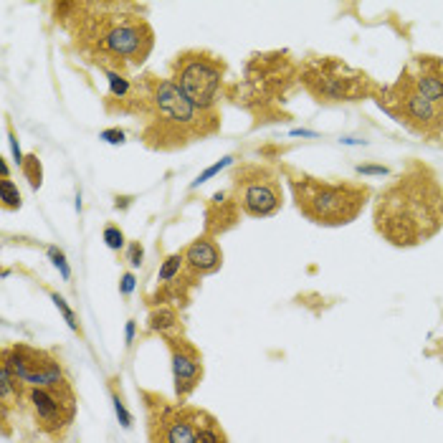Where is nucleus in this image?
I'll return each instance as SVG.
<instances>
[{
  "mask_svg": "<svg viewBox=\"0 0 443 443\" xmlns=\"http://www.w3.org/2000/svg\"><path fill=\"white\" fill-rule=\"evenodd\" d=\"M443 225V190L426 165H413L375 205V228L393 246H418Z\"/></svg>",
  "mask_w": 443,
  "mask_h": 443,
  "instance_id": "f257e3e1",
  "label": "nucleus"
},
{
  "mask_svg": "<svg viewBox=\"0 0 443 443\" xmlns=\"http://www.w3.org/2000/svg\"><path fill=\"white\" fill-rule=\"evenodd\" d=\"M97 3L99 15H84L76 31L79 46L92 59L99 61L101 71H125L127 66H139L153 51L155 36L145 18L127 13L134 10L129 3Z\"/></svg>",
  "mask_w": 443,
  "mask_h": 443,
  "instance_id": "f03ea898",
  "label": "nucleus"
},
{
  "mask_svg": "<svg viewBox=\"0 0 443 443\" xmlns=\"http://www.w3.org/2000/svg\"><path fill=\"white\" fill-rule=\"evenodd\" d=\"M147 97V127L142 137L155 150H178L192 139L218 132V112L195 106L172 79H157L153 73L142 76Z\"/></svg>",
  "mask_w": 443,
  "mask_h": 443,
  "instance_id": "7ed1b4c3",
  "label": "nucleus"
},
{
  "mask_svg": "<svg viewBox=\"0 0 443 443\" xmlns=\"http://www.w3.org/2000/svg\"><path fill=\"white\" fill-rule=\"evenodd\" d=\"M289 185L299 213L317 225H347L358 218L370 200V188L363 183H327V180L289 172Z\"/></svg>",
  "mask_w": 443,
  "mask_h": 443,
  "instance_id": "20e7f679",
  "label": "nucleus"
},
{
  "mask_svg": "<svg viewBox=\"0 0 443 443\" xmlns=\"http://www.w3.org/2000/svg\"><path fill=\"white\" fill-rule=\"evenodd\" d=\"M299 81L319 104H350L380 94L367 73L335 56H309L299 66Z\"/></svg>",
  "mask_w": 443,
  "mask_h": 443,
  "instance_id": "39448f33",
  "label": "nucleus"
},
{
  "mask_svg": "<svg viewBox=\"0 0 443 443\" xmlns=\"http://www.w3.org/2000/svg\"><path fill=\"white\" fill-rule=\"evenodd\" d=\"M172 84L200 109L216 112L225 81V61L211 51L190 48L172 61Z\"/></svg>",
  "mask_w": 443,
  "mask_h": 443,
  "instance_id": "423d86ee",
  "label": "nucleus"
},
{
  "mask_svg": "<svg viewBox=\"0 0 443 443\" xmlns=\"http://www.w3.org/2000/svg\"><path fill=\"white\" fill-rule=\"evenodd\" d=\"M233 200L251 218H269L284 205L276 172L264 165H241L233 175Z\"/></svg>",
  "mask_w": 443,
  "mask_h": 443,
  "instance_id": "0eeeda50",
  "label": "nucleus"
},
{
  "mask_svg": "<svg viewBox=\"0 0 443 443\" xmlns=\"http://www.w3.org/2000/svg\"><path fill=\"white\" fill-rule=\"evenodd\" d=\"M377 97V104L410 129L428 137L443 132V106L423 99L405 79H398V84L391 89H380Z\"/></svg>",
  "mask_w": 443,
  "mask_h": 443,
  "instance_id": "6e6552de",
  "label": "nucleus"
},
{
  "mask_svg": "<svg viewBox=\"0 0 443 443\" xmlns=\"http://www.w3.org/2000/svg\"><path fill=\"white\" fill-rule=\"evenodd\" d=\"M0 365H6L26 388H51V391L71 388L61 360L48 350H38L31 344H10L3 350Z\"/></svg>",
  "mask_w": 443,
  "mask_h": 443,
  "instance_id": "1a4fd4ad",
  "label": "nucleus"
},
{
  "mask_svg": "<svg viewBox=\"0 0 443 443\" xmlns=\"http://www.w3.org/2000/svg\"><path fill=\"white\" fill-rule=\"evenodd\" d=\"M15 405L28 410L34 430H38V436L43 438H61V433L71 426L73 413H76V400H73L71 388H66V391L26 388Z\"/></svg>",
  "mask_w": 443,
  "mask_h": 443,
  "instance_id": "9d476101",
  "label": "nucleus"
},
{
  "mask_svg": "<svg viewBox=\"0 0 443 443\" xmlns=\"http://www.w3.org/2000/svg\"><path fill=\"white\" fill-rule=\"evenodd\" d=\"M203 418L205 413L192 408H160V416L150 418V438L153 443H192Z\"/></svg>",
  "mask_w": 443,
  "mask_h": 443,
  "instance_id": "9b49d317",
  "label": "nucleus"
},
{
  "mask_svg": "<svg viewBox=\"0 0 443 443\" xmlns=\"http://www.w3.org/2000/svg\"><path fill=\"white\" fill-rule=\"evenodd\" d=\"M170 344V360H172V380H175V393L180 400H185L203 380V355L192 342L185 337L170 335L167 337Z\"/></svg>",
  "mask_w": 443,
  "mask_h": 443,
  "instance_id": "f8f14e48",
  "label": "nucleus"
},
{
  "mask_svg": "<svg viewBox=\"0 0 443 443\" xmlns=\"http://www.w3.org/2000/svg\"><path fill=\"white\" fill-rule=\"evenodd\" d=\"M423 99L443 106V59L438 56H416L410 66L400 73Z\"/></svg>",
  "mask_w": 443,
  "mask_h": 443,
  "instance_id": "ddd939ff",
  "label": "nucleus"
},
{
  "mask_svg": "<svg viewBox=\"0 0 443 443\" xmlns=\"http://www.w3.org/2000/svg\"><path fill=\"white\" fill-rule=\"evenodd\" d=\"M185 269L192 276H205V274L218 272L223 266V251L220 246L213 241V236H200L185 246Z\"/></svg>",
  "mask_w": 443,
  "mask_h": 443,
  "instance_id": "4468645a",
  "label": "nucleus"
},
{
  "mask_svg": "<svg viewBox=\"0 0 443 443\" xmlns=\"http://www.w3.org/2000/svg\"><path fill=\"white\" fill-rule=\"evenodd\" d=\"M178 311L170 309V307H157V309L150 311V319H147V330L160 332L162 337H170L172 330H178Z\"/></svg>",
  "mask_w": 443,
  "mask_h": 443,
  "instance_id": "2eb2a0df",
  "label": "nucleus"
},
{
  "mask_svg": "<svg viewBox=\"0 0 443 443\" xmlns=\"http://www.w3.org/2000/svg\"><path fill=\"white\" fill-rule=\"evenodd\" d=\"M185 269V256H183V251L180 253H170V256L162 261V266H160L157 272V284L167 286L172 284V281H178L180 272Z\"/></svg>",
  "mask_w": 443,
  "mask_h": 443,
  "instance_id": "dca6fc26",
  "label": "nucleus"
},
{
  "mask_svg": "<svg viewBox=\"0 0 443 443\" xmlns=\"http://www.w3.org/2000/svg\"><path fill=\"white\" fill-rule=\"evenodd\" d=\"M0 200H3V211H18L20 208V192L10 178H0Z\"/></svg>",
  "mask_w": 443,
  "mask_h": 443,
  "instance_id": "f3484780",
  "label": "nucleus"
},
{
  "mask_svg": "<svg viewBox=\"0 0 443 443\" xmlns=\"http://www.w3.org/2000/svg\"><path fill=\"white\" fill-rule=\"evenodd\" d=\"M20 170H23L26 180L31 183V188H34V190H38L41 183H43V167H41L38 155H28V157L23 160V165H20Z\"/></svg>",
  "mask_w": 443,
  "mask_h": 443,
  "instance_id": "a211bd4d",
  "label": "nucleus"
},
{
  "mask_svg": "<svg viewBox=\"0 0 443 443\" xmlns=\"http://www.w3.org/2000/svg\"><path fill=\"white\" fill-rule=\"evenodd\" d=\"M192 443H225V433L220 430V426L216 423L213 418H208V423L200 426L198 436H195Z\"/></svg>",
  "mask_w": 443,
  "mask_h": 443,
  "instance_id": "6ab92c4d",
  "label": "nucleus"
},
{
  "mask_svg": "<svg viewBox=\"0 0 443 443\" xmlns=\"http://www.w3.org/2000/svg\"><path fill=\"white\" fill-rule=\"evenodd\" d=\"M51 299H53V304H56V309L64 314V319H66L69 327H71L73 332H79V322H76V314H73V309L66 304V299L61 297V294H56V291H51Z\"/></svg>",
  "mask_w": 443,
  "mask_h": 443,
  "instance_id": "aec40b11",
  "label": "nucleus"
},
{
  "mask_svg": "<svg viewBox=\"0 0 443 443\" xmlns=\"http://www.w3.org/2000/svg\"><path fill=\"white\" fill-rule=\"evenodd\" d=\"M104 244L112 248V251H122L125 248V233L120 231V225H104Z\"/></svg>",
  "mask_w": 443,
  "mask_h": 443,
  "instance_id": "412c9836",
  "label": "nucleus"
},
{
  "mask_svg": "<svg viewBox=\"0 0 443 443\" xmlns=\"http://www.w3.org/2000/svg\"><path fill=\"white\" fill-rule=\"evenodd\" d=\"M48 258L53 261V266L61 272V276H64V281H69L71 279V269H69L66 264V256H64V251L61 248H56V246H48Z\"/></svg>",
  "mask_w": 443,
  "mask_h": 443,
  "instance_id": "4be33fe9",
  "label": "nucleus"
},
{
  "mask_svg": "<svg viewBox=\"0 0 443 443\" xmlns=\"http://www.w3.org/2000/svg\"><path fill=\"white\" fill-rule=\"evenodd\" d=\"M231 162H233V157H231V155H228V157H223V160H220V162H216V165H211V167H208V170L203 172V175H198V178L192 180V185H190V188L203 185L205 180H211L213 175H218V172H220V170H225V167L231 165Z\"/></svg>",
  "mask_w": 443,
  "mask_h": 443,
  "instance_id": "5701e85b",
  "label": "nucleus"
},
{
  "mask_svg": "<svg viewBox=\"0 0 443 443\" xmlns=\"http://www.w3.org/2000/svg\"><path fill=\"white\" fill-rule=\"evenodd\" d=\"M112 400H114V410H117V418H120L122 428H129V426H132V416H129V410L125 408V400H122L117 393H112Z\"/></svg>",
  "mask_w": 443,
  "mask_h": 443,
  "instance_id": "b1692460",
  "label": "nucleus"
},
{
  "mask_svg": "<svg viewBox=\"0 0 443 443\" xmlns=\"http://www.w3.org/2000/svg\"><path fill=\"white\" fill-rule=\"evenodd\" d=\"M142 256H145V251H142V246H139L137 241L127 246V261H129V264H132L134 269H137V266L142 264Z\"/></svg>",
  "mask_w": 443,
  "mask_h": 443,
  "instance_id": "393cba45",
  "label": "nucleus"
},
{
  "mask_svg": "<svg viewBox=\"0 0 443 443\" xmlns=\"http://www.w3.org/2000/svg\"><path fill=\"white\" fill-rule=\"evenodd\" d=\"M134 284H137V279H134V274H132V272H127L125 276H122V281H120V291L125 294V297H129V294H132V289H134Z\"/></svg>",
  "mask_w": 443,
  "mask_h": 443,
  "instance_id": "a878e982",
  "label": "nucleus"
},
{
  "mask_svg": "<svg viewBox=\"0 0 443 443\" xmlns=\"http://www.w3.org/2000/svg\"><path fill=\"white\" fill-rule=\"evenodd\" d=\"M101 139L112 142V145H122L125 142V132L122 129H106V132H101Z\"/></svg>",
  "mask_w": 443,
  "mask_h": 443,
  "instance_id": "bb28decb",
  "label": "nucleus"
},
{
  "mask_svg": "<svg viewBox=\"0 0 443 443\" xmlns=\"http://www.w3.org/2000/svg\"><path fill=\"white\" fill-rule=\"evenodd\" d=\"M360 175H388V167H377V165H360Z\"/></svg>",
  "mask_w": 443,
  "mask_h": 443,
  "instance_id": "cd10ccee",
  "label": "nucleus"
},
{
  "mask_svg": "<svg viewBox=\"0 0 443 443\" xmlns=\"http://www.w3.org/2000/svg\"><path fill=\"white\" fill-rule=\"evenodd\" d=\"M10 147H13V155H15V165H23V153H20V147H18V139L10 137Z\"/></svg>",
  "mask_w": 443,
  "mask_h": 443,
  "instance_id": "c85d7f7f",
  "label": "nucleus"
},
{
  "mask_svg": "<svg viewBox=\"0 0 443 443\" xmlns=\"http://www.w3.org/2000/svg\"><path fill=\"white\" fill-rule=\"evenodd\" d=\"M132 342H134V322L129 319V322H127V344H132Z\"/></svg>",
  "mask_w": 443,
  "mask_h": 443,
  "instance_id": "c756f323",
  "label": "nucleus"
}]
</instances>
